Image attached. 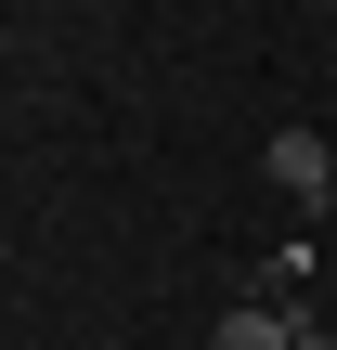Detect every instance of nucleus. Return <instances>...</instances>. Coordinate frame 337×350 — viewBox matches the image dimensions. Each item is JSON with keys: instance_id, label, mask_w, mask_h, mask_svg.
Segmentation results:
<instances>
[{"instance_id": "1", "label": "nucleus", "mask_w": 337, "mask_h": 350, "mask_svg": "<svg viewBox=\"0 0 337 350\" xmlns=\"http://www.w3.org/2000/svg\"><path fill=\"white\" fill-rule=\"evenodd\" d=\"M260 169H273V195H299V208H325V195H337V143H325V130H273Z\"/></svg>"}, {"instance_id": "2", "label": "nucleus", "mask_w": 337, "mask_h": 350, "mask_svg": "<svg viewBox=\"0 0 337 350\" xmlns=\"http://www.w3.org/2000/svg\"><path fill=\"white\" fill-rule=\"evenodd\" d=\"M208 350H299V312H221Z\"/></svg>"}, {"instance_id": "3", "label": "nucleus", "mask_w": 337, "mask_h": 350, "mask_svg": "<svg viewBox=\"0 0 337 350\" xmlns=\"http://www.w3.org/2000/svg\"><path fill=\"white\" fill-rule=\"evenodd\" d=\"M299 350H337V338H325V325H299Z\"/></svg>"}, {"instance_id": "4", "label": "nucleus", "mask_w": 337, "mask_h": 350, "mask_svg": "<svg viewBox=\"0 0 337 350\" xmlns=\"http://www.w3.org/2000/svg\"><path fill=\"white\" fill-rule=\"evenodd\" d=\"M325 221H337V195H325Z\"/></svg>"}]
</instances>
